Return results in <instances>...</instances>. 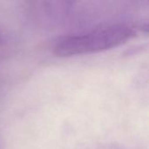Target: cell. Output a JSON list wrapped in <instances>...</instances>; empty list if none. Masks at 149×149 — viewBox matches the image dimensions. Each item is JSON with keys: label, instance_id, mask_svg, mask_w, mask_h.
Segmentation results:
<instances>
[{"label": "cell", "instance_id": "6da1fadb", "mask_svg": "<svg viewBox=\"0 0 149 149\" xmlns=\"http://www.w3.org/2000/svg\"><path fill=\"white\" fill-rule=\"evenodd\" d=\"M135 36L130 25H110L63 37L55 43L53 52L58 57L96 53L120 46Z\"/></svg>", "mask_w": 149, "mask_h": 149}]
</instances>
